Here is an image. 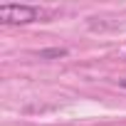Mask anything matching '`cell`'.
Here are the masks:
<instances>
[{
  "instance_id": "6da1fadb",
  "label": "cell",
  "mask_w": 126,
  "mask_h": 126,
  "mask_svg": "<svg viewBox=\"0 0 126 126\" xmlns=\"http://www.w3.org/2000/svg\"><path fill=\"white\" fill-rule=\"evenodd\" d=\"M47 17V10L40 5H27V3H8L0 5V22L3 25H30L40 22Z\"/></svg>"
},
{
  "instance_id": "7a4b0ae2",
  "label": "cell",
  "mask_w": 126,
  "mask_h": 126,
  "mask_svg": "<svg viewBox=\"0 0 126 126\" xmlns=\"http://www.w3.org/2000/svg\"><path fill=\"white\" fill-rule=\"evenodd\" d=\"M69 52L64 49V47H49V49H40L37 52V57L40 59H59V57H67Z\"/></svg>"
},
{
  "instance_id": "3957f363",
  "label": "cell",
  "mask_w": 126,
  "mask_h": 126,
  "mask_svg": "<svg viewBox=\"0 0 126 126\" xmlns=\"http://www.w3.org/2000/svg\"><path fill=\"white\" fill-rule=\"evenodd\" d=\"M119 87H124V89H126V77H124V79H119Z\"/></svg>"
}]
</instances>
